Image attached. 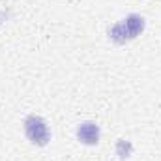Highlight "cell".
<instances>
[{"mask_svg": "<svg viewBox=\"0 0 161 161\" xmlns=\"http://www.w3.org/2000/svg\"><path fill=\"white\" fill-rule=\"evenodd\" d=\"M146 26V21L142 15L139 13H129L125 19H122L118 23H114L111 28H109V38L111 41L118 43V45H124L127 41H133L135 38H139L142 34Z\"/></svg>", "mask_w": 161, "mask_h": 161, "instance_id": "6da1fadb", "label": "cell"}, {"mask_svg": "<svg viewBox=\"0 0 161 161\" xmlns=\"http://www.w3.org/2000/svg\"><path fill=\"white\" fill-rule=\"evenodd\" d=\"M25 135L26 139L34 144V146H47L51 141V129L45 118H41L38 114H30L25 118Z\"/></svg>", "mask_w": 161, "mask_h": 161, "instance_id": "7a4b0ae2", "label": "cell"}, {"mask_svg": "<svg viewBox=\"0 0 161 161\" xmlns=\"http://www.w3.org/2000/svg\"><path fill=\"white\" fill-rule=\"evenodd\" d=\"M131 152H133V146H131V142L129 141H125V139H120L118 142H116V154L120 156V159H127L129 156H131Z\"/></svg>", "mask_w": 161, "mask_h": 161, "instance_id": "277c9868", "label": "cell"}, {"mask_svg": "<svg viewBox=\"0 0 161 161\" xmlns=\"http://www.w3.org/2000/svg\"><path fill=\"white\" fill-rule=\"evenodd\" d=\"M77 139L79 142L86 144V146H96L99 142V137H101V129L96 122L92 120H86V122H80L77 125Z\"/></svg>", "mask_w": 161, "mask_h": 161, "instance_id": "3957f363", "label": "cell"}]
</instances>
